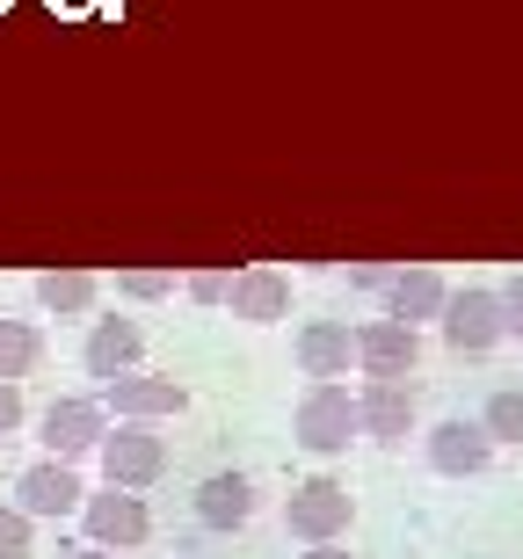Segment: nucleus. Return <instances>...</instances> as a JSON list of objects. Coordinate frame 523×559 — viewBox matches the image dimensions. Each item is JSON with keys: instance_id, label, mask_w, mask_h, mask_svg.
<instances>
[{"instance_id": "nucleus-1", "label": "nucleus", "mask_w": 523, "mask_h": 559, "mask_svg": "<svg viewBox=\"0 0 523 559\" xmlns=\"http://www.w3.org/2000/svg\"><path fill=\"white\" fill-rule=\"evenodd\" d=\"M349 516H356V495L328 473L292 487V501H284V531H292L298 545H335L342 531H349Z\"/></svg>"}, {"instance_id": "nucleus-2", "label": "nucleus", "mask_w": 523, "mask_h": 559, "mask_svg": "<svg viewBox=\"0 0 523 559\" xmlns=\"http://www.w3.org/2000/svg\"><path fill=\"white\" fill-rule=\"evenodd\" d=\"M292 436H298V451L342 457V451H349V436H364V421H356V400L342 393V385H313V393L298 400Z\"/></svg>"}, {"instance_id": "nucleus-3", "label": "nucleus", "mask_w": 523, "mask_h": 559, "mask_svg": "<svg viewBox=\"0 0 523 559\" xmlns=\"http://www.w3.org/2000/svg\"><path fill=\"white\" fill-rule=\"evenodd\" d=\"M95 457H103V479H109V487H124V495H139V487H153V479L168 473V443H161L146 421H117Z\"/></svg>"}, {"instance_id": "nucleus-4", "label": "nucleus", "mask_w": 523, "mask_h": 559, "mask_svg": "<svg viewBox=\"0 0 523 559\" xmlns=\"http://www.w3.org/2000/svg\"><path fill=\"white\" fill-rule=\"evenodd\" d=\"M103 436H109V407L103 400H51L37 421V443L44 457H87V451H103Z\"/></svg>"}, {"instance_id": "nucleus-5", "label": "nucleus", "mask_w": 523, "mask_h": 559, "mask_svg": "<svg viewBox=\"0 0 523 559\" xmlns=\"http://www.w3.org/2000/svg\"><path fill=\"white\" fill-rule=\"evenodd\" d=\"M81 531H87V545H103V552H131V545L153 538V516H146V501H139V495L109 487V495L81 501Z\"/></svg>"}, {"instance_id": "nucleus-6", "label": "nucleus", "mask_w": 523, "mask_h": 559, "mask_svg": "<svg viewBox=\"0 0 523 559\" xmlns=\"http://www.w3.org/2000/svg\"><path fill=\"white\" fill-rule=\"evenodd\" d=\"M502 334H509L502 290H451V306H443V342H451L459 356H487Z\"/></svg>"}, {"instance_id": "nucleus-7", "label": "nucleus", "mask_w": 523, "mask_h": 559, "mask_svg": "<svg viewBox=\"0 0 523 559\" xmlns=\"http://www.w3.org/2000/svg\"><path fill=\"white\" fill-rule=\"evenodd\" d=\"M81 501H87V487H81V473H73L66 457H37V465L15 479V509L29 523L37 516H81Z\"/></svg>"}, {"instance_id": "nucleus-8", "label": "nucleus", "mask_w": 523, "mask_h": 559, "mask_svg": "<svg viewBox=\"0 0 523 559\" xmlns=\"http://www.w3.org/2000/svg\"><path fill=\"white\" fill-rule=\"evenodd\" d=\"M356 421H364V436H371L378 451H400V443L415 436V385H385V378H371V385L356 393Z\"/></svg>"}, {"instance_id": "nucleus-9", "label": "nucleus", "mask_w": 523, "mask_h": 559, "mask_svg": "<svg viewBox=\"0 0 523 559\" xmlns=\"http://www.w3.org/2000/svg\"><path fill=\"white\" fill-rule=\"evenodd\" d=\"M292 349H298V371L313 378V385H335L356 364V334H349V320H306Z\"/></svg>"}, {"instance_id": "nucleus-10", "label": "nucleus", "mask_w": 523, "mask_h": 559, "mask_svg": "<svg viewBox=\"0 0 523 559\" xmlns=\"http://www.w3.org/2000/svg\"><path fill=\"white\" fill-rule=\"evenodd\" d=\"M103 407H117V421H161V415H182L189 407V385H175V378H109L103 385Z\"/></svg>"}, {"instance_id": "nucleus-11", "label": "nucleus", "mask_w": 523, "mask_h": 559, "mask_svg": "<svg viewBox=\"0 0 523 559\" xmlns=\"http://www.w3.org/2000/svg\"><path fill=\"white\" fill-rule=\"evenodd\" d=\"M415 356H421V342H415V328H400V320H364V328H356V364L371 378H385V385H400V378L415 371Z\"/></svg>"}, {"instance_id": "nucleus-12", "label": "nucleus", "mask_w": 523, "mask_h": 559, "mask_svg": "<svg viewBox=\"0 0 523 559\" xmlns=\"http://www.w3.org/2000/svg\"><path fill=\"white\" fill-rule=\"evenodd\" d=\"M487 457H495V436H487L480 421H437V429H429V465H437L443 479L487 473Z\"/></svg>"}, {"instance_id": "nucleus-13", "label": "nucleus", "mask_w": 523, "mask_h": 559, "mask_svg": "<svg viewBox=\"0 0 523 559\" xmlns=\"http://www.w3.org/2000/svg\"><path fill=\"white\" fill-rule=\"evenodd\" d=\"M378 298H385V320H400V328H415V320H443V306H451V290H443L437 270H393Z\"/></svg>"}, {"instance_id": "nucleus-14", "label": "nucleus", "mask_w": 523, "mask_h": 559, "mask_svg": "<svg viewBox=\"0 0 523 559\" xmlns=\"http://www.w3.org/2000/svg\"><path fill=\"white\" fill-rule=\"evenodd\" d=\"M139 349H146V334H139V320H95L87 328V349H81V364H87V378H124L131 364H139Z\"/></svg>"}, {"instance_id": "nucleus-15", "label": "nucleus", "mask_w": 523, "mask_h": 559, "mask_svg": "<svg viewBox=\"0 0 523 559\" xmlns=\"http://www.w3.org/2000/svg\"><path fill=\"white\" fill-rule=\"evenodd\" d=\"M248 516H254L248 473H211L204 487H197V523H204V531H240Z\"/></svg>"}, {"instance_id": "nucleus-16", "label": "nucleus", "mask_w": 523, "mask_h": 559, "mask_svg": "<svg viewBox=\"0 0 523 559\" xmlns=\"http://www.w3.org/2000/svg\"><path fill=\"white\" fill-rule=\"evenodd\" d=\"M233 320H254V328H270V320H284V312H292V284H284V276L276 270H240L233 276Z\"/></svg>"}, {"instance_id": "nucleus-17", "label": "nucleus", "mask_w": 523, "mask_h": 559, "mask_svg": "<svg viewBox=\"0 0 523 559\" xmlns=\"http://www.w3.org/2000/svg\"><path fill=\"white\" fill-rule=\"evenodd\" d=\"M95 290H103V284H95L87 270H44L37 276V306L59 312V320H81V312L95 306Z\"/></svg>"}, {"instance_id": "nucleus-18", "label": "nucleus", "mask_w": 523, "mask_h": 559, "mask_svg": "<svg viewBox=\"0 0 523 559\" xmlns=\"http://www.w3.org/2000/svg\"><path fill=\"white\" fill-rule=\"evenodd\" d=\"M37 364H44V334L29 328V320H0V378L22 385Z\"/></svg>"}, {"instance_id": "nucleus-19", "label": "nucleus", "mask_w": 523, "mask_h": 559, "mask_svg": "<svg viewBox=\"0 0 523 559\" xmlns=\"http://www.w3.org/2000/svg\"><path fill=\"white\" fill-rule=\"evenodd\" d=\"M480 429L495 436V443H523V393H516V385H502V393H487V407H480Z\"/></svg>"}, {"instance_id": "nucleus-20", "label": "nucleus", "mask_w": 523, "mask_h": 559, "mask_svg": "<svg viewBox=\"0 0 523 559\" xmlns=\"http://www.w3.org/2000/svg\"><path fill=\"white\" fill-rule=\"evenodd\" d=\"M37 552V523L22 509H0V559H29Z\"/></svg>"}, {"instance_id": "nucleus-21", "label": "nucleus", "mask_w": 523, "mask_h": 559, "mask_svg": "<svg viewBox=\"0 0 523 559\" xmlns=\"http://www.w3.org/2000/svg\"><path fill=\"white\" fill-rule=\"evenodd\" d=\"M117 290H124V298H161V290H175V276L168 270H124Z\"/></svg>"}, {"instance_id": "nucleus-22", "label": "nucleus", "mask_w": 523, "mask_h": 559, "mask_svg": "<svg viewBox=\"0 0 523 559\" xmlns=\"http://www.w3.org/2000/svg\"><path fill=\"white\" fill-rule=\"evenodd\" d=\"M182 284H189V298H204V306L233 298V276H218V270H204V276H182Z\"/></svg>"}, {"instance_id": "nucleus-23", "label": "nucleus", "mask_w": 523, "mask_h": 559, "mask_svg": "<svg viewBox=\"0 0 523 559\" xmlns=\"http://www.w3.org/2000/svg\"><path fill=\"white\" fill-rule=\"evenodd\" d=\"M22 415H29V407H22V385H8V378H0V436H15Z\"/></svg>"}, {"instance_id": "nucleus-24", "label": "nucleus", "mask_w": 523, "mask_h": 559, "mask_svg": "<svg viewBox=\"0 0 523 559\" xmlns=\"http://www.w3.org/2000/svg\"><path fill=\"white\" fill-rule=\"evenodd\" d=\"M502 312H509V334L523 342V276H509V284H502Z\"/></svg>"}, {"instance_id": "nucleus-25", "label": "nucleus", "mask_w": 523, "mask_h": 559, "mask_svg": "<svg viewBox=\"0 0 523 559\" xmlns=\"http://www.w3.org/2000/svg\"><path fill=\"white\" fill-rule=\"evenodd\" d=\"M349 276H356V284H364V290H385V276H393V270H378V262H356Z\"/></svg>"}, {"instance_id": "nucleus-26", "label": "nucleus", "mask_w": 523, "mask_h": 559, "mask_svg": "<svg viewBox=\"0 0 523 559\" xmlns=\"http://www.w3.org/2000/svg\"><path fill=\"white\" fill-rule=\"evenodd\" d=\"M298 559H356V552H342V545H306Z\"/></svg>"}, {"instance_id": "nucleus-27", "label": "nucleus", "mask_w": 523, "mask_h": 559, "mask_svg": "<svg viewBox=\"0 0 523 559\" xmlns=\"http://www.w3.org/2000/svg\"><path fill=\"white\" fill-rule=\"evenodd\" d=\"M73 559H117V552H103V545H87V552H73Z\"/></svg>"}, {"instance_id": "nucleus-28", "label": "nucleus", "mask_w": 523, "mask_h": 559, "mask_svg": "<svg viewBox=\"0 0 523 559\" xmlns=\"http://www.w3.org/2000/svg\"><path fill=\"white\" fill-rule=\"evenodd\" d=\"M59 8H87V0H59Z\"/></svg>"}]
</instances>
